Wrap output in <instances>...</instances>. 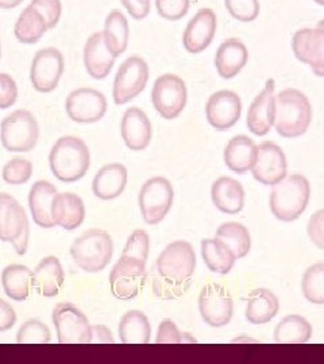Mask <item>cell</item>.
Listing matches in <instances>:
<instances>
[{
    "instance_id": "obj_1",
    "label": "cell",
    "mask_w": 324,
    "mask_h": 364,
    "mask_svg": "<svg viewBox=\"0 0 324 364\" xmlns=\"http://www.w3.org/2000/svg\"><path fill=\"white\" fill-rule=\"evenodd\" d=\"M194 269V247L184 240L170 243L160 254L152 273L155 294L158 299H180L192 284Z\"/></svg>"
},
{
    "instance_id": "obj_2",
    "label": "cell",
    "mask_w": 324,
    "mask_h": 364,
    "mask_svg": "<svg viewBox=\"0 0 324 364\" xmlns=\"http://www.w3.org/2000/svg\"><path fill=\"white\" fill-rule=\"evenodd\" d=\"M274 129L284 138L304 135L312 122V107L308 97L298 90L286 88L274 96Z\"/></svg>"
},
{
    "instance_id": "obj_3",
    "label": "cell",
    "mask_w": 324,
    "mask_h": 364,
    "mask_svg": "<svg viewBox=\"0 0 324 364\" xmlns=\"http://www.w3.org/2000/svg\"><path fill=\"white\" fill-rule=\"evenodd\" d=\"M88 146L76 136H63L53 146L49 165L57 180L65 183L81 180L90 169Z\"/></svg>"
},
{
    "instance_id": "obj_4",
    "label": "cell",
    "mask_w": 324,
    "mask_h": 364,
    "mask_svg": "<svg viewBox=\"0 0 324 364\" xmlns=\"http://www.w3.org/2000/svg\"><path fill=\"white\" fill-rule=\"evenodd\" d=\"M61 13V0H33L15 23V37L26 45L37 43L46 31L57 26Z\"/></svg>"
},
{
    "instance_id": "obj_5",
    "label": "cell",
    "mask_w": 324,
    "mask_h": 364,
    "mask_svg": "<svg viewBox=\"0 0 324 364\" xmlns=\"http://www.w3.org/2000/svg\"><path fill=\"white\" fill-rule=\"evenodd\" d=\"M273 186L269 197L273 216L286 223L298 219L307 208L311 197V185L308 180L301 174H292Z\"/></svg>"
},
{
    "instance_id": "obj_6",
    "label": "cell",
    "mask_w": 324,
    "mask_h": 364,
    "mask_svg": "<svg viewBox=\"0 0 324 364\" xmlns=\"http://www.w3.org/2000/svg\"><path fill=\"white\" fill-rule=\"evenodd\" d=\"M114 243L103 230H90L78 236L70 246L72 259L85 273H99L111 262Z\"/></svg>"
},
{
    "instance_id": "obj_7",
    "label": "cell",
    "mask_w": 324,
    "mask_h": 364,
    "mask_svg": "<svg viewBox=\"0 0 324 364\" xmlns=\"http://www.w3.org/2000/svg\"><path fill=\"white\" fill-rule=\"evenodd\" d=\"M38 138V123L26 109H18L1 122L0 141L7 151L28 153L37 146Z\"/></svg>"
},
{
    "instance_id": "obj_8",
    "label": "cell",
    "mask_w": 324,
    "mask_h": 364,
    "mask_svg": "<svg viewBox=\"0 0 324 364\" xmlns=\"http://www.w3.org/2000/svg\"><path fill=\"white\" fill-rule=\"evenodd\" d=\"M30 237L23 207L10 195L0 193V240L13 245L18 255L26 254Z\"/></svg>"
},
{
    "instance_id": "obj_9",
    "label": "cell",
    "mask_w": 324,
    "mask_h": 364,
    "mask_svg": "<svg viewBox=\"0 0 324 364\" xmlns=\"http://www.w3.org/2000/svg\"><path fill=\"white\" fill-rule=\"evenodd\" d=\"M53 324L61 344H91L92 326L87 316L69 302L58 304L53 311Z\"/></svg>"
},
{
    "instance_id": "obj_10",
    "label": "cell",
    "mask_w": 324,
    "mask_h": 364,
    "mask_svg": "<svg viewBox=\"0 0 324 364\" xmlns=\"http://www.w3.org/2000/svg\"><path fill=\"white\" fill-rule=\"evenodd\" d=\"M174 191L172 183L164 177H153L143 183L138 203L143 220L156 225L165 219L173 205Z\"/></svg>"
},
{
    "instance_id": "obj_11",
    "label": "cell",
    "mask_w": 324,
    "mask_h": 364,
    "mask_svg": "<svg viewBox=\"0 0 324 364\" xmlns=\"http://www.w3.org/2000/svg\"><path fill=\"white\" fill-rule=\"evenodd\" d=\"M146 281V263L142 260L122 255L110 274V287L115 299H134L142 290Z\"/></svg>"
},
{
    "instance_id": "obj_12",
    "label": "cell",
    "mask_w": 324,
    "mask_h": 364,
    "mask_svg": "<svg viewBox=\"0 0 324 364\" xmlns=\"http://www.w3.org/2000/svg\"><path fill=\"white\" fill-rule=\"evenodd\" d=\"M187 85L182 77L167 73L157 78L152 91V103L164 119L173 120L180 117L187 105Z\"/></svg>"
},
{
    "instance_id": "obj_13",
    "label": "cell",
    "mask_w": 324,
    "mask_h": 364,
    "mask_svg": "<svg viewBox=\"0 0 324 364\" xmlns=\"http://www.w3.org/2000/svg\"><path fill=\"white\" fill-rule=\"evenodd\" d=\"M149 81V66L146 61L132 55L129 57L117 69L114 80L113 97L115 105H123L135 99L145 90Z\"/></svg>"
},
{
    "instance_id": "obj_14",
    "label": "cell",
    "mask_w": 324,
    "mask_h": 364,
    "mask_svg": "<svg viewBox=\"0 0 324 364\" xmlns=\"http://www.w3.org/2000/svg\"><path fill=\"white\" fill-rule=\"evenodd\" d=\"M292 50L318 77H324V19L315 27L298 30L292 38Z\"/></svg>"
},
{
    "instance_id": "obj_15",
    "label": "cell",
    "mask_w": 324,
    "mask_h": 364,
    "mask_svg": "<svg viewBox=\"0 0 324 364\" xmlns=\"http://www.w3.org/2000/svg\"><path fill=\"white\" fill-rule=\"evenodd\" d=\"M64 55L56 48H45L36 53L31 68L30 80L36 91L49 93L54 91L64 73Z\"/></svg>"
},
{
    "instance_id": "obj_16",
    "label": "cell",
    "mask_w": 324,
    "mask_h": 364,
    "mask_svg": "<svg viewBox=\"0 0 324 364\" xmlns=\"http://www.w3.org/2000/svg\"><path fill=\"white\" fill-rule=\"evenodd\" d=\"M199 311L206 324L214 328L227 326L233 318V299L219 284H208L199 297Z\"/></svg>"
},
{
    "instance_id": "obj_17",
    "label": "cell",
    "mask_w": 324,
    "mask_h": 364,
    "mask_svg": "<svg viewBox=\"0 0 324 364\" xmlns=\"http://www.w3.org/2000/svg\"><path fill=\"white\" fill-rule=\"evenodd\" d=\"M66 114L76 123H96L107 112V99L93 88H78L66 97Z\"/></svg>"
},
{
    "instance_id": "obj_18",
    "label": "cell",
    "mask_w": 324,
    "mask_h": 364,
    "mask_svg": "<svg viewBox=\"0 0 324 364\" xmlns=\"http://www.w3.org/2000/svg\"><path fill=\"white\" fill-rule=\"evenodd\" d=\"M286 156L280 146L272 142L261 144L253 166L254 178L266 186L276 185L286 177Z\"/></svg>"
},
{
    "instance_id": "obj_19",
    "label": "cell",
    "mask_w": 324,
    "mask_h": 364,
    "mask_svg": "<svg viewBox=\"0 0 324 364\" xmlns=\"http://www.w3.org/2000/svg\"><path fill=\"white\" fill-rule=\"evenodd\" d=\"M242 115L241 97L233 91L216 92L209 96L206 105L208 123L216 130H230Z\"/></svg>"
},
{
    "instance_id": "obj_20",
    "label": "cell",
    "mask_w": 324,
    "mask_h": 364,
    "mask_svg": "<svg viewBox=\"0 0 324 364\" xmlns=\"http://www.w3.org/2000/svg\"><path fill=\"white\" fill-rule=\"evenodd\" d=\"M218 27L216 14L211 9H202L194 14L184 30L182 43L191 54L204 52L215 37Z\"/></svg>"
},
{
    "instance_id": "obj_21",
    "label": "cell",
    "mask_w": 324,
    "mask_h": 364,
    "mask_svg": "<svg viewBox=\"0 0 324 364\" xmlns=\"http://www.w3.org/2000/svg\"><path fill=\"white\" fill-rule=\"evenodd\" d=\"M120 134L131 151H142L152 141L153 129L147 115L138 107H131L122 117Z\"/></svg>"
},
{
    "instance_id": "obj_22",
    "label": "cell",
    "mask_w": 324,
    "mask_h": 364,
    "mask_svg": "<svg viewBox=\"0 0 324 364\" xmlns=\"http://www.w3.org/2000/svg\"><path fill=\"white\" fill-rule=\"evenodd\" d=\"M274 88H276L274 81L268 80L265 90L259 93L249 108L247 127L257 136L266 135L274 124V114H276Z\"/></svg>"
},
{
    "instance_id": "obj_23",
    "label": "cell",
    "mask_w": 324,
    "mask_h": 364,
    "mask_svg": "<svg viewBox=\"0 0 324 364\" xmlns=\"http://www.w3.org/2000/svg\"><path fill=\"white\" fill-rule=\"evenodd\" d=\"M117 57L105 43L103 31L93 33L84 46V65L88 75L95 80L107 77L115 64Z\"/></svg>"
},
{
    "instance_id": "obj_24",
    "label": "cell",
    "mask_w": 324,
    "mask_h": 364,
    "mask_svg": "<svg viewBox=\"0 0 324 364\" xmlns=\"http://www.w3.org/2000/svg\"><path fill=\"white\" fill-rule=\"evenodd\" d=\"M249 52L245 43L238 38L223 41L215 55V66L218 75L224 80H230L246 66Z\"/></svg>"
},
{
    "instance_id": "obj_25",
    "label": "cell",
    "mask_w": 324,
    "mask_h": 364,
    "mask_svg": "<svg viewBox=\"0 0 324 364\" xmlns=\"http://www.w3.org/2000/svg\"><path fill=\"white\" fill-rule=\"evenodd\" d=\"M127 185V168L122 164H110L98 171L92 181L93 195L100 200H114L123 193Z\"/></svg>"
},
{
    "instance_id": "obj_26",
    "label": "cell",
    "mask_w": 324,
    "mask_h": 364,
    "mask_svg": "<svg viewBox=\"0 0 324 364\" xmlns=\"http://www.w3.org/2000/svg\"><path fill=\"white\" fill-rule=\"evenodd\" d=\"M211 197L214 205L227 215L239 213L245 205V189L231 177H221L214 182Z\"/></svg>"
},
{
    "instance_id": "obj_27",
    "label": "cell",
    "mask_w": 324,
    "mask_h": 364,
    "mask_svg": "<svg viewBox=\"0 0 324 364\" xmlns=\"http://www.w3.org/2000/svg\"><path fill=\"white\" fill-rule=\"evenodd\" d=\"M52 218L56 225L73 231L85 219L84 201L73 193H63L53 198Z\"/></svg>"
},
{
    "instance_id": "obj_28",
    "label": "cell",
    "mask_w": 324,
    "mask_h": 364,
    "mask_svg": "<svg viewBox=\"0 0 324 364\" xmlns=\"http://www.w3.org/2000/svg\"><path fill=\"white\" fill-rule=\"evenodd\" d=\"M65 273L56 257L41 260L33 273V287L43 297H56L64 287Z\"/></svg>"
},
{
    "instance_id": "obj_29",
    "label": "cell",
    "mask_w": 324,
    "mask_h": 364,
    "mask_svg": "<svg viewBox=\"0 0 324 364\" xmlns=\"http://www.w3.org/2000/svg\"><path fill=\"white\" fill-rule=\"evenodd\" d=\"M57 196L56 186L48 181H37L30 189L28 207L34 223L41 228H53L56 224L52 218L53 198Z\"/></svg>"
},
{
    "instance_id": "obj_30",
    "label": "cell",
    "mask_w": 324,
    "mask_h": 364,
    "mask_svg": "<svg viewBox=\"0 0 324 364\" xmlns=\"http://www.w3.org/2000/svg\"><path fill=\"white\" fill-rule=\"evenodd\" d=\"M257 149L258 146L246 135L234 136L224 149V162L227 168L238 174H245L253 169Z\"/></svg>"
},
{
    "instance_id": "obj_31",
    "label": "cell",
    "mask_w": 324,
    "mask_h": 364,
    "mask_svg": "<svg viewBox=\"0 0 324 364\" xmlns=\"http://www.w3.org/2000/svg\"><path fill=\"white\" fill-rule=\"evenodd\" d=\"M280 311V301L268 289H256L247 299L246 320L250 324L261 326L272 321Z\"/></svg>"
},
{
    "instance_id": "obj_32",
    "label": "cell",
    "mask_w": 324,
    "mask_h": 364,
    "mask_svg": "<svg viewBox=\"0 0 324 364\" xmlns=\"http://www.w3.org/2000/svg\"><path fill=\"white\" fill-rule=\"evenodd\" d=\"M1 285L9 299L26 301L33 289V272L23 264L7 266L1 273Z\"/></svg>"
},
{
    "instance_id": "obj_33",
    "label": "cell",
    "mask_w": 324,
    "mask_h": 364,
    "mask_svg": "<svg viewBox=\"0 0 324 364\" xmlns=\"http://www.w3.org/2000/svg\"><path fill=\"white\" fill-rule=\"evenodd\" d=\"M103 34L107 46L115 57L126 52L130 36L129 22L126 15L117 10L108 14L104 22Z\"/></svg>"
},
{
    "instance_id": "obj_34",
    "label": "cell",
    "mask_w": 324,
    "mask_h": 364,
    "mask_svg": "<svg viewBox=\"0 0 324 364\" xmlns=\"http://www.w3.org/2000/svg\"><path fill=\"white\" fill-rule=\"evenodd\" d=\"M117 332L123 344H147L150 341L152 326L142 312L130 311L122 317Z\"/></svg>"
},
{
    "instance_id": "obj_35",
    "label": "cell",
    "mask_w": 324,
    "mask_h": 364,
    "mask_svg": "<svg viewBox=\"0 0 324 364\" xmlns=\"http://www.w3.org/2000/svg\"><path fill=\"white\" fill-rule=\"evenodd\" d=\"M202 257L212 273H230L235 264V255L219 239H204L202 242Z\"/></svg>"
},
{
    "instance_id": "obj_36",
    "label": "cell",
    "mask_w": 324,
    "mask_h": 364,
    "mask_svg": "<svg viewBox=\"0 0 324 364\" xmlns=\"http://www.w3.org/2000/svg\"><path fill=\"white\" fill-rule=\"evenodd\" d=\"M311 338V324L298 314L286 316L274 329V341L278 344H304Z\"/></svg>"
},
{
    "instance_id": "obj_37",
    "label": "cell",
    "mask_w": 324,
    "mask_h": 364,
    "mask_svg": "<svg viewBox=\"0 0 324 364\" xmlns=\"http://www.w3.org/2000/svg\"><path fill=\"white\" fill-rule=\"evenodd\" d=\"M215 237L221 240L233 251L236 259L245 258L251 247V237L246 227L235 221L221 224L216 231Z\"/></svg>"
},
{
    "instance_id": "obj_38",
    "label": "cell",
    "mask_w": 324,
    "mask_h": 364,
    "mask_svg": "<svg viewBox=\"0 0 324 364\" xmlns=\"http://www.w3.org/2000/svg\"><path fill=\"white\" fill-rule=\"evenodd\" d=\"M303 296L315 305L324 304V262L310 266L301 281Z\"/></svg>"
},
{
    "instance_id": "obj_39",
    "label": "cell",
    "mask_w": 324,
    "mask_h": 364,
    "mask_svg": "<svg viewBox=\"0 0 324 364\" xmlns=\"http://www.w3.org/2000/svg\"><path fill=\"white\" fill-rule=\"evenodd\" d=\"M51 340L49 328L38 320H28L16 333L18 344H48Z\"/></svg>"
},
{
    "instance_id": "obj_40",
    "label": "cell",
    "mask_w": 324,
    "mask_h": 364,
    "mask_svg": "<svg viewBox=\"0 0 324 364\" xmlns=\"http://www.w3.org/2000/svg\"><path fill=\"white\" fill-rule=\"evenodd\" d=\"M33 176V164L27 159L14 158L3 168V180L10 185L27 183Z\"/></svg>"
},
{
    "instance_id": "obj_41",
    "label": "cell",
    "mask_w": 324,
    "mask_h": 364,
    "mask_svg": "<svg viewBox=\"0 0 324 364\" xmlns=\"http://www.w3.org/2000/svg\"><path fill=\"white\" fill-rule=\"evenodd\" d=\"M230 15L239 22H253L259 15L258 0H224Z\"/></svg>"
},
{
    "instance_id": "obj_42",
    "label": "cell",
    "mask_w": 324,
    "mask_h": 364,
    "mask_svg": "<svg viewBox=\"0 0 324 364\" xmlns=\"http://www.w3.org/2000/svg\"><path fill=\"white\" fill-rule=\"evenodd\" d=\"M149 248H150L149 235L143 230H137L130 235L122 255H129L146 263L149 258Z\"/></svg>"
},
{
    "instance_id": "obj_43",
    "label": "cell",
    "mask_w": 324,
    "mask_h": 364,
    "mask_svg": "<svg viewBox=\"0 0 324 364\" xmlns=\"http://www.w3.org/2000/svg\"><path fill=\"white\" fill-rule=\"evenodd\" d=\"M189 0H156L158 15L172 22L182 19L189 10Z\"/></svg>"
},
{
    "instance_id": "obj_44",
    "label": "cell",
    "mask_w": 324,
    "mask_h": 364,
    "mask_svg": "<svg viewBox=\"0 0 324 364\" xmlns=\"http://www.w3.org/2000/svg\"><path fill=\"white\" fill-rule=\"evenodd\" d=\"M18 99V87L10 75L0 73V109L11 108Z\"/></svg>"
},
{
    "instance_id": "obj_45",
    "label": "cell",
    "mask_w": 324,
    "mask_h": 364,
    "mask_svg": "<svg viewBox=\"0 0 324 364\" xmlns=\"http://www.w3.org/2000/svg\"><path fill=\"white\" fill-rule=\"evenodd\" d=\"M185 335L179 331L177 326L172 320H164L157 332V344H182L185 343Z\"/></svg>"
},
{
    "instance_id": "obj_46",
    "label": "cell",
    "mask_w": 324,
    "mask_h": 364,
    "mask_svg": "<svg viewBox=\"0 0 324 364\" xmlns=\"http://www.w3.org/2000/svg\"><path fill=\"white\" fill-rule=\"evenodd\" d=\"M307 230L312 243L324 250V209H319L312 215Z\"/></svg>"
},
{
    "instance_id": "obj_47",
    "label": "cell",
    "mask_w": 324,
    "mask_h": 364,
    "mask_svg": "<svg viewBox=\"0 0 324 364\" xmlns=\"http://www.w3.org/2000/svg\"><path fill=\"white\" fill-rule=\"evenodd\" d=\"M130 16L135 21L145 19L152 9V0H120Z\"/></svg>"
},
{
    "instance_id": "obj_48",
    "label": "cell",
    "mask_w": 324,
    "mask_h": 364,
    "mask_svg": "<svg viewBox=\"0 0 324 364\" xmlns=\"http://www.w3.org/2000/svg\"><path fill=\"white\" fill-rule=\"evenodd\" d=\"M16 323V314L10 304L0 299V332L11 329Z\"/></svg>"
},
{
    "instance_id": "obj_49",
    "label": "cell",
    "mask_w": 324,
    "mask_h": 364,
    "mask_svg": "<svg viewBox=\"0 0 324 364\" xmlns=\"http://www.w3.org/2000/svg\"><path fill=\"white\" fill-rule=\"evenodd\" d=\"M98 344H113L114 338L111 335V331L104 326H92V341Z\"/></svg>"
},
{
    "instance_id": "obj_50",
    "label": "cell",
    "mask_w": 324,
    "mask_h": 364,
    "mask_svg": "<svg viewBox=\"0 0 324 364\" xmlns=\"http://www.w3.org/2000/svg\"><path fill=\"white\" fill-rule=\"evenodd\" d=\"M23 0H0V9L3 10H11L18 7Z\"/></svg>"
},
{
    "instance_id": "obj_51",
    "label": "cell",
    "mask_w": 324,
    "mask_h": 364,
    "mask_svg": "<svg viewBox=\"0 0 324 364\" xmlns=\"http://www.w3.org/2000/svg\"><path fill=\"white\" fill-rule=\"evenodd\" d=\"M315 3H318V4H320V6H324V0H313Z\"/></svg>"
},
{
    "instance_id": "obj_52",
    "label": "cell",
    "mask_w": 324,
    "mask_h": 364,
    "mask_svg": "<svg viewBox=\"0 0 324 364\" xmlns=\"http://www.w3.org/2000/svg\"><path fill=\"white\" fill-rule=\"evenodd\" d=\"M0 57H1V45H0Z\"/></svg>"
}]
</instances>
